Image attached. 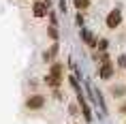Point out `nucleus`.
Wrapping results in <instances>:
<instances>
[{
	"mask_svg": "<svg viewBox=\"0 0 126 124\" xmlns=\"http://www.w3.org/2000/svg\"><path fill=\"white\" fill-rule=\"evenodd\" d=\"M26 105L30 107V109H41L43 105H45V96H41V94H34V96H30L26 101Z\"/></svg>",
	"mask_w": 126,
	"mask_h": 124,
	"instance_id": "nucleus-2",
	"label": "nucleus"
},
{
	"mask_svg": "<svg viewBox=\"0 0 126 124\" xmlns=\"http://www.w3.org/2000/svg\"><path fill=\"white\" fill-rule=\"evenodd\" d=\"M32 11H34V17H45L47 15V2L45 0H39V2L32 7Z\"/></svg>",
	"mask_w": 126,
	"mask_h": 124,
	"instance_id": "nucleus-3",
	"label": "nucleus"
},
{
	"mask_svg": "<svg viewBox=\"0 0 126 124\" xmlns=\"http://www.w3.org/2000/svg\"><path fill=\"white\" fill-rule=\"evenodd\" d=\"M111 75H113V62H109V60L105 58L103 66H100V77H103V79H109Z\"/></svg>",
	"mask_w": 126,
	"mask_h": 124,
	"instance_id": "nucleus-4",
	"label": "nucleus"
},
{
	"mask_svg": "<svg viewBox=\"0 0 126 124\" xmlns=\"http://www.w3.org/2000/svg\"><path fill=\"white\" fill-rule=\"evenodd\" d=\"M120 21H122V13H120L118 9H115V11H111V13L107 15V28H118Z\"/></svg>",
	"mask_w": 126,
	"mask_h": 124,
	"instance_id": "nucleus-1",
	"label": "nucleus"
},
{
	"mask_svg": "<svg viewBox=\"0 0 126 124\" xmlns=\"http://www.w3.org/2000/svg\"><path fill=\"white\" fill-rule=\"evenodd\" d=\"M122 111H124V113H126V105H124V107H122Z\"/></svg>",
	"mask_w": 126,
	"mask_h": 124,
	"instance_id": "nucleus-8",
	"label": "nucleus"
},
{
	"mask_svg": "<svg viewBox=\"0 0 126 124\" xmlns=\"http://www.w3.org/2000/svg\"><path fill=\"white\" fill-rule=\"evenodd\" d=\"M49 36H51V39H56V36H58V32H56V28H49Z\"/></svg>",
	"mask_w": 126,
	"mask_h": 124,
	"instance_id": "nucleus-6",
	"label": "nucleus"
},
{
	"mask_svg": "<svg viewBox=\"0 0 126 124\" xmlns=\"http://www.w3.org/2000/svg\"><path fill=\"white\" fill-rule=\"evenodd\" d=\"M118 64H120V66H126V58H124V56H120V60H118Z\"/></svg>",
	"mask_w": 126,
	"mask_h": 124,
	"instance_id": "nucleus-7",
	"label": "nucleus"
},
{
	"mask_svg": "<svg viewBox=\"0 0 126 124\" xmlns=\"http://www.w3.org/2000/svg\"><path fill=\"white\" fill-rule=\"evenodd\" d=\"M88 4H90V0H75V7L77 9H88Z\"/></svg>",
	"mask_w": 126,
	"mask_h": 124,
	"instance_id": "nucleus-5",
	"label": "nucleus"
}]
</instances>
